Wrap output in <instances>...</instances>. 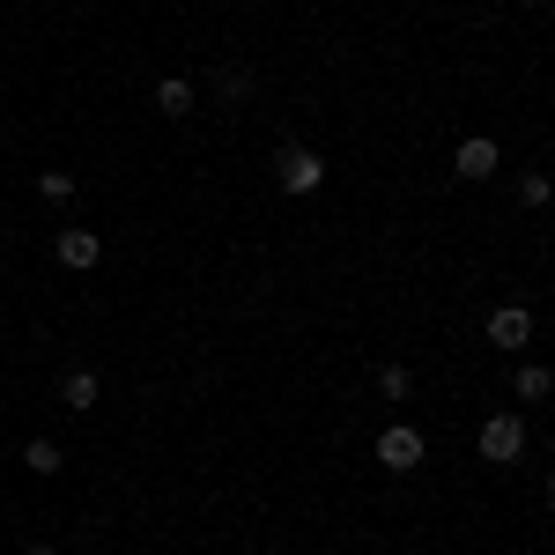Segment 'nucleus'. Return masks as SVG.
Instances as JSON below:
<instances>
[{"label": "nucleus", "instance_id": "obj_8", "mask_svg": "<svg viewBox=\"0 0 555 555\" xmlns=\"http://www.w3.org/2000/svg\"><path fill=\"white\" fill-rule=\"evenodd\" d=\"M156 112L164 119H185L193 112V82H156Z\"/></svg>", "mask_w": 555, "mask_h": 555}, {"label": "nucleus", "instance_id": "obj_3", "mask_svg": "<svg viewBox=\"0 0 555 555\" xmlns=\"http://www.w3.org/2000/svg\"><path fill=\"white\" fill-rule=\"evenodd\" d=\"M378 460L392 474H415V467H423V429H408V423L378 429Z\"/></svg>", "mask_w": 555, "mask_h": 555}, {"label": "nucleus", "instance_id": "obj_7", "mask_svg": "<svg viewBox=\"0 0 555 555\" xmlns=\"http://www.w3.org/2000/svg\"><path fill=\"white\" fill-rule=\"evenodd\" d=\"M60 408H75V415H82V408H96V378H89V371H67V385H60Z\"/></svg>", "mask_w": 555, "mask_h": 555}, {"label": "nucleus", "instance_id": "obj_12", "mask_svg": "<svg viewBox=\"0 0 555 555\" xmlns=\"http://www.w3.org/2000/svg\"><path fill=\"white\" fill-rule=\"evenodd\" d=\"M38 193H44V201H67V193H75V178H67V171H44Z\"/></svg>", "mask_w": 555, "mask_h": 555}, {"label": "nucleus", "instance_id": "obj_9", "mask_svg": "<svg viewBox=\"0 0 555 555\" xmlns=\"http://www.w3.org/2000/svg\"><path fill=\"white\" fill-rule=\"evenodd\" d=\"M548 392H555V378L541 371V363H526V371H518V400H548Z\"/></svg>", "mask_w": 555, "mask_h": 555}, {"label": "nucleus", "instance_id": "obj_16", "mask_svg": "<svg viewBox=\"0 0 555 555\" xmlns=\"http://www.w3.org/2000/svg\"><path fill=\"white\" fill-rule=\"evenodd\" d=\"M518 8H533V0H518Z\"/></svg>", "mask_w": 555, "mask_h": 555}, {"label": "nucleus", "instance_id": "obj_14", "mask_svg": "<svg viewBox=\"0 0 555 555\" xmlns=\"http://www.w3.org/2000/svg\"><path fill=\"white\" fill-rule=\"evenodd\" d=\"M215 89H222V96H230V104H245V96H253V82H245V75H237V67H230V75H222V82H215Z\"/></svg>", "mask_w": 555, "mask_h": 555}, {"label": "nucleus", "instance_id": "obj_4", "mask_svg": "<svg viewBox=\"0 0 555 555\" xmlns=\"http://www.w3.org/2000/svg\"><path fill=\"white\" fill-rule=\"evenodd\" d=\"M496 164H504V156H496V141H489V133H474V141L452 149V171H460V178H496Z\"/></svg>", "mask_w": 555, "mask_h": 555}, {"label": "nucleus", "instance_id": "obj_5", "mask_svg": "<svg viewBox=\"0 0 555 555\" xmlns=\"http://www.w3.org/2000/svg\"><path fill=\"white\" fill-rule=\"evenodd\" d=\"M489 341H496V348H526V341H533V311H526V304L489 311Z\"/></svg>", "mask_w": 555, "mask_h": 555}, {"label": "nucleus", "instance_id": "obj_11", "mask_svg": "<svg viewBox=\"0 0 555 555\" xmlns=\"http://www.w3.org/2000/svg\"><path fill=\"white\" fill-rule=\"evenodd\" d=\"M408 385H415V378H408V371H400V363H385V371H378V392H385V400H400V392H408Z\"/></svg>", "mask_w": 555, "mask_h": 555}, {"label": "nucleus", "instance_id": "obj_6", "mask_svg": "<svg viewBox=\"0 0 555 555\" xmlns=\"http://www.w3.org/2000/svg\"><path fill=\"white\" fill-rule=\"evenodd\" d=\"M96 253H104V245H96V230H82V222H75V230H60V267H96Z\"/></svg>", "mask_w": 555, "mask_h": 555}, {"label": "nucleus", "instance_id": "obj_15", "mask_svg": "<svg viewBox=\"0 0 555 555\" xmlns=\"http://www.w3.org/2000/svg\"><path fill=\"white\" fill-rule=\"evenodd\" d=\"M23 555H60V548H23Z\"/></svg>", "mask_w": 555, "mask_h": 555}, {"label": "nucleus", "instance_id": "obj_2", "mask_svg": "<svg viewBox=\"0 0 555 555\" xmlns=\"http://www.w3.org/2000/svg\"><path fill=\"white\" fill-rule=\"evenodd\" d=\"M518 452H526V429H518V415H489V423H481V460H489V467H512Z\"/></svg>", "mask_w": 555, "mask_h": 555}, {"label": "nucleus", "instance_id": "obj_1", "mask_svg": "<svg viewBox=\"0 0 555 555\" xmlns=\"http://www.w3.org/2000/svg\"><path fill=\"white\" fill-rule=\"evenodd\" d=\"M274 185H282V193H319V185H326V164H319L311 149H274Z\"/></svg>", "mask_w": 555, "mask_h": 555}, {"label": "nucleus", "instance_id": "obj_13", "mask_svg": "<svg viewBox=\"0 0 555 555\" xmlns=\"http://www.w3.org/2000/svg\"><path fill=\"white\" fill-rule=\"evenodd\" d=\"M518 201H526V208H548V178L533 171V178H526V185H518Z\"/></svg>", "mask_w": 555, "mask_h": 555}, {"label": "nucleus", "instance_id": "obj_10", "mask_svg": "<svg viewBox=\"0 0 555 555\" xmlns=\"http://www.w3.org/2000/svg\"><path fill=\"white\" fill-rule=\"evenodd\" d=\"M23 460H30V474H60V467H67V460H60V444H52V437H38V444H30V452H23Z\"/></svg>", "mask_w": 555, "mask_h": 555}]
</instances>
